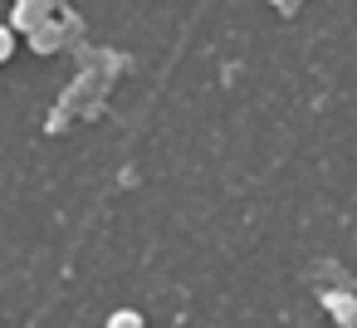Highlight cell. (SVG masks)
I'll list each match as a JSON object with an SVG mask.
<instances>
[{
  "label": "cell",
  "instance_id": "obj_3",
  "mask_svg": "<svg viewBox=\"0 0 357 328\" xmlns=\"http://www.w3.org/2000/svg\"><path fill=\"white\" fill-rule=\"evenodd\" d=\"M15 54V30H0V59Z\"/></svg>",
  "mask_w": 357,
  "mask_h": 328
},
{
  "label": "cell",
  "instance_id": "obj_1",
  "mask_svg": "<svg viewBox=\"0 0 357 328\" xmlns=\"http://www.w3.org/2000/svg\"><path fill=\"white\" fill-rule=\"evenodd\" d=\"M35 50H40V54L59 50V30H54V25H40V30H35Z\"/></svg>",
  "mask_w": 357,
  "mask_h": 328
},
{
  "label": "cell",
  "instance_id": "obj_4",
  "mask_svg": "<svg viewBox=\"0 0 357 328\" xmlns=\"http://www.w3.org/2000/svg\"><path fill=\"white\" fill-rule=\"evenodd\" d=\"M274 6H279L284 15H294V10H298V0H274Z\"/></svg>",
  "mask_w": 357,
  "mask_h": 328
},
{
  "label": "cell",
  "instance_id": "obj_2",
  "mask_svg": "<svg viewBox=\"0 0 357 328\" xmlns=\"http://www.w3.org/2000/svg\"><path fill=\"white\" fill-rule=\"evenodd\" d=\"M108 328H142V313H113Z\"/></svg>",
  "mask_w": 357,
  "mask_h": 328
}]
</instances>
